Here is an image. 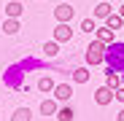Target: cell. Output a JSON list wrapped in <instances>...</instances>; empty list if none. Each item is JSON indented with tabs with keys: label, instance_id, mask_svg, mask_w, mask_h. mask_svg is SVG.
<instances>
[{
	"label": "cell",
	"instance_id": "cell-1",
	"mask_svg": "<svg viewBox=\"0 0 124 121\" xmlns=\"http://www.w3.org/2000/svg\"><path fill=\"white\" fill-rule=\"evenodd\" d=\"M105 51H108V43H102L100 38H94L92 43L86 46V51H84V59H86V65H89V67L105 65Z\"/></svg>",
	"mask_w": 124,
	"mask_h": 121
},
{
	"label": "cell",
	"instance_id": "cell-2",
	"mask_svg": "<svg viewBox=\"0 0 124 121\" xmlns=\"http://www.w3.org/2000/svg\"><path fill=\"white\" fill-rule=\"evenodd\" d=\"M105 65L116 73H124V40H113L105 51Z\"/></svg>",
	"mask_w": 124,
	"mask_h": 121
},
{
	"label": "cell",
	"instance_id": "cell-3",
	"mask_svg": "<svg viewBox=\"0 0 124 121\" xmlns=\"http://www.w3.org/2000/svg\"><path fill=\"white\" fill-rule=\"evenodd\" d=\"M70 38H73V27H70V22H59V24L54 27V40H57V43H68Z\"/></svg>",
	"mask_w": 124,
	"mask_h": 121
},
{
	"label": "cell",
	"instance_id": "cell-4",
	"mask_svg": "<svg viewBox=\"0 0 124 121\" xmlns=\"http://www.w3.org/2000/svg\"><path fill=\"white\" fill-rule=\"evenodd\" d=\"M111 100H116V89H111V86H105V84L94 92V102H97V105H108Z\"/></svg>",
	"mask_w": 124,
	"mask_h": 121
},
{
	"label": "cell",
	"instance_id": "cell-5",
	"mask_svg": "<svg viewBox=\"0 0 124 121\" xmlns=\"http://www.w3.org/2000/svg\"><path fill=\"white\" fill-rule=\"evenodd\" d=\"M73 14H76V8H73L70 3H59V6L54 8V19H57V22H70Z\"/></svg>",
	"mask_w": 124,
	"mask_h": 121
},
{
	"label": "cell",
	"instance_id": "cell-6",
	"mask_svg": "<svg viewBox=\"0 0 124 121\" xmlns=\"http://www.w3.org/2000/svg\"><path fill=\"white\" fill-rule=\"evenodd\" d=\"M57 110H59V100L57 97H46L40 102V113L43 116H57Z\"/></svg>",
	"mask_w": 124,
	"mask_h": 121
},
{
	"label": "cell",
	"instance_id": "cell-7",
	"mask_svg": "<svg viewBox=\"0 0 124 121\" xmlns=\"http://www.w3.org/2000/svg\"><path fill=\"white\" fill-rule=\"evenodd\" d=\"M54 97L59 100V102H70V97H73V86H70V84H57Z\"/></svg>",
	"mask_w": 124,
	"mask_h": 121
},
{
	"label": "cell",
	"instance_id": "cell-8",
	"mask_svg": "<svg viewBox=\"0 0 124 121\" xmlns=\"http://www.w3.org/2000/svg\"><path fill=\"white\" fill-rule=\"evenodd\" d=\"M22 14H24V6L19 0H11L6 6V16H11V19H22Z\"/></svg>",
	"mask_w": 124,
	"mask_h": 121
},
{
	"label": "cell",
	"instance_id": "cell-9",
	"mask_svg": "<svg viewBox=\"0 0 124 121\" xmlns=\"http://www.w3.org/2000/svg\"><path fill=\"white\" fill-rule=\"evenodd\" d=\"M19 30H22V22H19V19L6 16V22H3V32H6V35H16Z\"/></svg>",
	"mask_w": 124,
	"mask_h": 121
},
{
	"label": "cell",
	"instance_id": "cell-10",
	"mask_svg": "<svg viewBox=\"0 0 124 121\" xmlns=\"http://www.w3.org/2000/svg\"><path fill=\"white\" fill-rule=\"evenodd\" d=\"M38 89L43 92V94H54V89H57V84H54V78H49V75H43V78H38Z\"/></svg>",
	"mask_w": 124,
	"mask_h": 121
},
{
	"label": "cell",
	"instance_id": "cell-11",
	"mask_svg": "<svg viewBox=\"0 0 124 121\" xmlns=\"http://www.w3.org/2000/svg\"><path fill=\"white\" fill-rule=\"evenodd\" d=\"M105 86H111V89H119L121 86V75L116 70H111V67L105 70Z\"/></svg>",
	"mask_w": 124,
	"mask_h": 121
},
{
	"label": "cell",
	"instance_id": "cell-12",
	"mask_svg": "<svg viewBox=\"0 0 124 121\" xmlns=\"http://www.w3.org/2000/svg\"><path fill=\"white\" fill-rule=\"evenodd\" d=\"M70 75H73V84H86L92 73H89V67H76Z\"/></svg>",
	"mask_w": 124,
	"mask_h": 121
},
{
	"label": "cell",
	"instance_id": "cell-13",
	"mask_svg": "<svg viewBox=\"0 0 124 121\" xmlns=\"http://www.w3.org/2000/svg\"><path fill=\"white\" fill-rule=\"evenodd\" d=\"M113 32H116V30H111L108 24H105V27H97V38L102 40V43H108V46L116 40V38H113Z\"/></svg>",
	"mask_w": 124,
	"mask_h": 121
},
{
	"label": "cell",
	"instance_id": "cell-14",
	"mask_svg": "<svg viewBox=\"0 0 124 121\" xmlns=\"http://www.w3.org/2000/svg\"><path fill=\"white\" fill-rule=\"evenodd\" d=\"M111 14H113L111 3H97V6H94V19H108Z\"/></svg>",
	"mask_w": 124,
	"mask_h": 121
},
{
	"label": "cell",
	"instance_id": "cell-15",
	"mask_svg": "<svg viewBox=\"0 0 124 121\" xmlns=\"http://www.w3.org/2000/svg\"><path fill=\"white\" fill-rule=\"evenodd\" d=\"M76 118V113H73V108L65 102V105H59V110H57V121H73Z\"/></svg>",
	"mask_w": 124,
	"mask_h": 121
},
{
	"label": "cell",
	"instance_id": "cell-16",
	"mask_svg": "<svg viewBox=\"0 0 124 121\" xmlns=\"http://www.w3.org/2000/svg\"><path fill=\"white\" fill-rule=\"evenodd\" d=\"M105 24H108L111 30H121V27H124V16H121V14H111V16L105 19Z\"/></svg>",
	"mask_w": 124,
	"mask_h": 121
},
{
	"label": "cell",
	"instance_id": "cell-17",
	"mask_svg": "<svg viewBox=\"0 0 124 121\" xmlns=\"http://www.w3.org/2000/svg\"><path fill=\"white\" fill-rule=\"evenodd\" d=\"M11 121H32L30 108H16V110H14V116H11Z\"/></svg>",
	"mask_w": 124,
	"mask_h": 121
},
{
	"label": "cell",
	"instance_id": "cell-18",
	"mask_svg": "<svg viewBox=\"0 0 124 121\" xmlns=\"http://www.w3.org/2000/svg\"><path fill=\"white\" fill-rule=\"evenodd\" d=\"M81 30H84L86 35H89V32H97V22H94V16H92V19H84V22H81Z\"/></svg>",
	"mask_w": 124,
	"mask_h": 121
},
{
	"label": "cell",
	"instance_id": "cell-19",
	"mask_svg": "<svg viewBox=\"0 0 124 121\" xmlns=\"http://www.w3.org/2000/svg\"><path fill=\"white\" fill-rule=\"evenodd\" d=\"M43 51H46V57H57V51H59L57 40H51V43H46V46H43Z\"/></svg>",
	"mask_w": 124,
	"mask_h": 121
},
{
	"label": "cell",
	"instance_id": "cell-20",
	"mask_svg": "<svg viewBox=\"0 0 124 121\" xmlns=\"http://www.w3.org/2000/svg\"><path fill=\"white\" fill-rule=\"evenodd\" d=\"M116 100H119V102H124V86L116 89Z\"/></svg>",
	"mask_w": 124,
	"mask_h": 121
},
{
	"label": "cell",
	"instance_id": "cell-21",
	"mask_svg": "<svg viewBox=\"0 0 124 121\" xmlns=\"http://www.w3.org/2000/svg\"><path fill=\"white\" fill-rule=\"evenodd\" d=\"M116 121H124V108H121V113L116 116Z\"/></svg>",
	"mask_w": 124,
	"mask_h": 121
},
{
	"label": "cell",
	"instance_id": "cell-22",
	"mask_svg": "<svg viewBox=\"0 0 124 121\" xmlns=\"http://www.w3.org/2000/svg\"><path fill=\"white\" fill-rule=\"evenodd\" d=\"M119 14H121V16H124V6H121V8H119Z\"/></svg>",
	"mask_w": 124,
	"mask_h": 121
},
{
	"label": "cell",
	"instance_id": "cell-23",
	"mask_svg": "<svg viewBox=\"0 0 124 121\" xmlns=\"http://www.w3.org/2000/svg\"><path fill=\"white\" fill-rule=\"evenodd\" d=\"M121 86H124V73H121Z\"/></svg>",
	"mask_w": 124,
	"mask_h": 121
}]
</instances>
